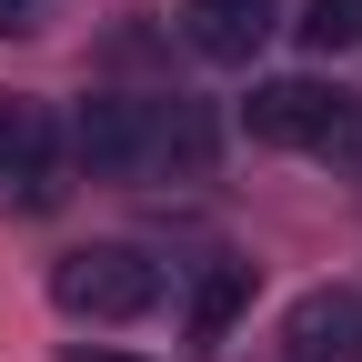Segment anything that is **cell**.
<instances>
[{"label":"cell","mask_w":362,"mask_h":362,"mask_svg":"<svg viewBox=\"0 0 362 362\" xmlns=\"http://www.w3.org/2000/svg\"><path fill=\"white\" fill-rule=\"evenodd\" d=\"M71 151L90 171H202L211 161V111L202 101H121V90H90L71 111Z\"/></svg>","instance_id":"6da1fadb"},{"label":"cell","mask_w":362,"mask_h":362,"mask_svg":"<svg viewBox=\"0 0 362 362\" xmlns=\"http://www.w3.org/2000/svg\"><path fill=\"white\" fill-rule=\"evenodd\" d=\"M51 302L81 312V322H141L161 302V262L131 252V242H81V252L51 262Z\"/></svg>","instance_id":"7a4b0ae2"},{"label":"cell","mask_w":362,"mask_h":362,"mask_svg":"<svg viewBox=\"0 0 362 362\" xmlns=\"http://www.w3.org/2000/svg\"><path fill=\"white\" fill-rule=\"evenodd\" d=\"M282 352L292 362H362V292L352 282H322L282 312Z\"/></svg>","instance_id":"3957f363"},{"label":"cell","mask_w":362,"mask_h":362,"mask_svg":"<svg viewBox=\"0 0 362 362\" xmlns=\"http://www.w3.org/2000/svg\"><path fill=\"white\" fill-rule=\"evenodd\" d=\"M332 101H342V90H322V81H262L242 101V121H252V141H272V151H312V131H322Z\"/></svg>","instance_id":"277c9868"},{"label":"cell","mask_w":362,"mask_h":362,"mask_svg":"<svg viewBox=\"0 0 362 362\" xmlns=\"http://www.w3.org/2000/svg\"><path fill=\"white\" fill-rule=\"evenodd\" d=\"M272 30V0H192L181 11V40H192L202 61H252Z\"/></svg>","instance_id":"5b68a950"},{"label":"cell","mask_w":362,"mask_h":362,"mask_svg":"<svg viewBox=\"0 0 362 362\" xmlns=\"http://www.w3.org/2000/svg\"><path fill=\"white\" fill-rule=\"evenodd\" d=\"M51 171V111L0 90V181H40Z\"/></svg>","instance_id":"8992f818"},{"label":"cell","mask_w":362,"mask_h":362,"mask_svg":"<svg viewBox=\"0 0 362 362\" xmlns=\"http://www.w3.org/2000/svg\"><path fill=\"white\" fill-rule=\"evenodd\" d=\"M242 302H252V262H211L202 282H192V332L221 342V332L242 322Z\"/></svg>","instance_id":"52a82bcc"},{"label":"cell","mask_w":362,"mask_h":362,"mask_svg":"<svg viewBox=\"0 0 362 362\" xmlns=\"http://www.w3.org/2000/svg\"><path fill=\"white\" fill-rule=\"evenodd\" d=\"M292 30H302V51H312V61H332V51H362V0H312V11H302Z\"/></svg>","instance_id":"ba28073f"},{"label":"cell","mask_w":362,"mask_h":362,"mask_svg":"<svg viewBox=\"0 0 362 362\" xmlns=\"http://www.w3.org/2000/svg\"><path fill=\"white\" fill-rule=\"evenodd\" d=\"M312 161H332L342 181H362V101H332L322 131H312Z\"/></svg>","instance_id":"9c48e42d"},{"label":"cell","mask_w":362,"mask_h":362,"mask_svg":"<svg viewBox=\"0 0 362 362\" xmlns=\"http://www.w3.org/2000/svg\"><path fill=\"white\" fill-rule=\"evenodd\" d=\"M21 30H40V0H0V40H21Z\"/></svg>","instance_id":"30bf717a"},{"label":"cell","mask_w":362,"mask_h":362,"mask_svg":"<svg viewBox=\"0 0 362 362\" xmlns=\"http://www.w3.org/2000/svg\"><path fill=\"white\" fill-rule=\"evenodd\" d=\"M61 362H131V352H111V342H71Z\"/></svg>","instance_id":"8fae6325"}]
</instances>
